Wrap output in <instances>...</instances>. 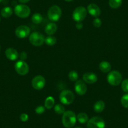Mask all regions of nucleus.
Returning a JSON list of instances; mask_svg holds the SVG:
<instances>
[{
    "instance_id": "bb28decb",
    "label": "nucleus",
    "mask_w": 128,
    "mask_h": 128,
    "mask_svg": "<svg viewBox=\"0 0 128 128\" xmlns=\"http://www.w3.org/2000/svg\"><path fill=\"white\" fill-rule=\"evenodd\" d=\"M120 103L125 108H128V94H126L120 99Z\"/></svg>"
},
{
    "instance_id": "39448f33",
    "label": "nucleus",
    "mask_w": 128,
    "mask_h": 128,
    "mask_svg": "<svg viewBox=\"0 0 128 128\" xmlns=\"http://www.w3.org/2000/svg\"><path fill=\"white\" fill-rule=\"evenodd\" d=\"M14 12L16 15L21 18H28L31 13L29 6L24 4H18L14 7Z\"/></svg>"
},
{
    "instance_id": "cd10ccee",
    "label": "nucleus",
    "mask_w": 128,
    "mask_h": 128,
    "mask_svg": "<svg viewBox=\"0 0 128 128\" xmlns=\"http://www.w3.org/2000/svg\"><path fill=\"white\" fill-rule=\"evenodd\" d=\"M121 88L124 92L128 93V78L124 79V80L122 81Z\"/></svg>"
},
{
    "instance_id": "473e14b6",
    "label": "nucleus",
    "mask_w": 128,
    "mask_h": 128,
    "mask_svg": "<svg viewBox=\"0 0 128 128\" xmlns=\"http://www.w3.org/2000/svg\"><path fill=\"white\" fill-rule=\"evenodd\" d=\"M83 23L82 22H77L76 24V27L77 30H82L83 28Z\"/></svg>"
},
{
    "instance_id": "58836bf2",
    "label": "nucleus",
    "mask_w": 128,
    "mask_h": 128,
    "mask_svg": "<svg viewBox=\"0 0 128 128\" xmlns=\"http://www.w3.org/2000/svg\"><path fill=\"white\" fill-rule=\"evenodd\" d=\"M0 21H1V18H0Z\"/></svg>"
},
{
    "instance_id": "c756f323",
    "label": "nucleus",
    "mask_w": 128,
    "mask_h": 128,
    "mask_svg": "<svg viewBox=\"0 0 128 128\" xmlns=\"http://www.w3.org/2000/svg\"><path fill=\"white\" fill-rule=\"evenodd\" d=\"M45 108L42 106H39L35 109V112L37 114H42L45 112Z\"/></svg>"
},
{
    "instance_id": "412c9836",
    "label": "nucleus",
    "mask_w": 128,
    "mask_h": 128,
    "mask_svg": "<svg viewBox=\"0 0 128 128\" xmlns=\"http://www.w3.org/2000/svg\"><path fill=\"white\" fill-rule=\"evenodd\" d=\"M42 15L39 13H34L32 16V22L34 23V24H40L42 22H43Z\"/></svg>"
},
{
    "instance_id": "2eb2a0df",
    "label": "nucleus",
    "mask_w": 128,
    "mask_h": 128,
    "mask_svg": "<svg viewBox=\"0 0 128 128\" xmlns=\"http://www.w3.org/2000/svg\"><path fill=\"white\" fill-rule=\"evenodd\" d=\"M6 56L12 61H15L19 57V54L16 49L13 48H8L5 51Z\"/></svg>"
},
{
    "instance_id": "0eeeda50",
    "label": "nucleus",
    "mask_w": 128,
    "mask_h": 128,
    "mask_svg": "<svg viewBox=\"0 0 128 128\" xmlns=\"http://www.w3.org/2000/svg\"><path fill=\"white\" fill-rule=\"evenodd\" d=\"M87 14V10L85 7L78 6L74 10L72 13V18L76 22H82Z\"/></svg>"
},
{
    "instance_id": "4468645a",
    "label": "nucleus",
    "mask_w": 128,
    "mask_h": 128,
    "mask_svg": "<svg viewBox=\"0 0 128 128\" xmlns=\"http://www.w3.org/2000/svg\"><path fill=\"white\" fill-rule=\"evenodd\" d=\"M82 79L85 83L93 84L98 81V77L97 75L93 72H86L82 76Z\"/></svg>"
},
{
    "instance_id": "f8f14e48",
    "label": "nucleus",
    "mask_w": 128,
    "mask_h": 128,
    "mask_svg": "<svg viewBox=\"0 0 128 128\" xmlns=\"http://www.w3.org/2000/svg\"><path fill=\"white\" fill-rule=\"evenodd\" d=\"M75 90L76 92L79 96H84L87 91V87L84 81L82 80H78L75 84Z\"/></svg>"
},
{
    "instance_id": "e433bc0d",
    "label": "nucleus",
    "mask_w": 128,
    "mask_h": 128,
    "mask_svg": "<svg viewBox=\"0 0 128 128\" xmlns=\"http://www.w3.org/2000/svg\"><path fill=\"white\" fill-rule=\"evenodd\" d=\"M80 128V127H76V128Z\"/></svg>"
},
{
    "instance_id": "4c0bfd02",
    "label": "nucleus",
    "mask_w": 128,
    "mask_h": 128,
    "mask_svg": "<svg viewBox=\"0 0 128 128\" xmlns=\"http://www.w3.org/2000/svg\"><path fill=\"white\" fill-rule=\"evenodd\" d=\"M0 51H1V46H0Z\"/></svg>"
},
{
    "instance_id": "72a5a7b5",
    "label": "nucleus",
    "mask_w": 128,
    "mask_h": 128,
    "mask_svg": "<svg viewBox=\"0 0 128 128\" xmlns=\"http://www.w3.org/2000/svg\"><path fill=\"white\" fill-rule=\"evenodd\" d=\"M30 0H18V2L22 4H24V3H27L30 2Z\"/></svg>"
},
{
    "instance_id": "a211bd4d",
    "label": "nucleus",
    "mask_w": 128,
    "mask_h": 128,
    "mask_svg": "<svg viewBox=\"0 0 128 128\" xmlns=\"http://www.w3.org/2000/svg\"><path fill=\"white\" fill-rule=\"evenodd\" d=\"M105 109V102L103 100L96 102L94 105V110L97 113L102 112Z\"/></svg>"
},
{
    "instance_id": "4be33fe9",
    "label": "nucleus",
    "mask_w": 128,
    "mask_h": 128,
    "mask_svg": "<svg viewBox=\"0 0 128 128\" xmlns=\"http://www.w3.org/2000/svg\"><path fill=\"white\" fill-rule=\"evenodd\" d=\"M88 116L86 113L80 112L77 116V120L80 124H85L88 121Z\"/></svg>"
},
{
    "instance_id": "f3484780",
    "label": "nucleus",
    "mask_w": 128,
    "mask_h": 128,
    "mask_svg": "<svg viewBox=\"0 0 128 128\" xmlns=\"http://www.w3.org/2000/svg\"><path fill=\"white\" fill-rule=\"evenodd\" d=\"M99 69L104 73H108L111 70V66L108 62L102 61L99 64Z\"/></svg>"
},
{
    "instance_id": "2f4dec72",
    "label": "nucleus",
    "mask_w": 128,
    "mask_h": 128,
    "mask_svg": "<svg viewBox=\"0 0 128 128\" xmlns=\"http://www.w3.org/2000/svg\"><path fill=\"white\" fill-rule=\"evenodd\" d=\"M19 57L20 58V60H23V61H24L28 57V55H27V54L25 52H22L20 54Z\"/></svg>"
},
{
    "instance_id": "f03ea898",
    "label": "nucleus",
    "mask_w": 128,
    "mask_h": 128,
    "mask_svg": "<svg viewBox=\"0 0 128 128\" xmlns=\"http://www.w3.org/2000/svg\"><path fill=\"white\" fill-rule=\"evenodd\" d=\"M59 99L62 104L68 106L74 101L75 96L73 92L70 90H64L60 94Z\"/></svg>"
},
{
    "instance_id": "1a4fd4ad",
    "label": "nucleus",
    "mask_w": 128,
    "mask_h": 128,
    "mask_svg": "<svg viewBox=\"0 0 128 128\" xmlns=\"http://www.w3.org/2000/svg\"><path fill=\"white\" fill-rule=\"evenodd\" d=\"M14 68L17 73L20 76H26L29 72V66L26 62L19 60L14 65Z\"/></svg>"
},
{
    "instance_id": "aec40b11",
    "label": "nucleus",
    "mask_w": 128,
    "mask_h": 128,
    "mask_svg": "<svg viewBox=\"0 0 128 128\" xmlns=\"http://www.w3.org/2000/svg\"><path fill=\"white\" fill-rule=\"evenodd\" d=\"M55 104V99L52 96H49L45 99L44 106L46 109H51L54 108Z\"/></svg>"
},
{
    "instance_id": "9d476101",
    "label": "nucleus",
    "mask_w": 128,
    "mask_h": 128,
    "mask_svg": "<svg viewBox=\"0 0 128 128\" xmlns=\"http://www.w3.org/2000/svg\"><path fill=\"white\" fill-rule=\"evenodd\" d=\"M15 35L21 39L27 38L30 35V28L26 25H20L15 30Z\"/></svg>"
},
{
    "instance_id": "c85d7f7f",
    "label": "nucleus",
    "mask_w": 128,
    "mask_h": 128,
    "mask_svg": "<svg viewBox=\"0 0 128 128\" xmlns=\"http://www.w3.org/2000/svg\"><path fill=\"white\" fill-rule=\"evenodd\" d=\"M93 25L96 28H99L102 25V21L100 18H96L93 21Z\"/></svg>"
},
{
    "instance_id": "20e7f679",
    "label": "nucleus",
    "mask_w": 128,
    "mask_h": 128,
    "mask_svg": "<svg viewBox=\"0 0 128 128\" xmlns=\"http://www.w3.org/2000/svg\"><path fill=\"white\" fill-rule=\"evenodd\" d=\"M45 38L44 35L40 32H34L29 36V41L32 45L35 46H40L45 42Z\"/></svg>"
},
{
    "instance_id": "423d86ee",
    "label": "nucleus",
    "mask_w": 128,
    "mask_h": 128,
    "mask_svg": "<svg viewBox=\"0 0 128 128\" xmlns=\"http://www.w3.org/2000/svg\"><path fill=\"white\" fill-rule=\"evenodd\" d=\"M48 17L52 22H58L62 16V10L57 5L52 6L48 11Z\"/></svg>"
},
{
    "instance_id": "c9c22d12",
    "label": "nucleus",
    "mask_w": 128,
    "mask_h": 128,
    "mask_svg": "<svg viewBox=\"0 0 128 128\" xmlns=\"http://www.w3.org/2000/svg\"><path fill=\"white\" fill-rule=\"evenodd\" d=\"M3 0H0V3H2V2H3Z\"/></svg>"
},
{
    "instance_id": "393cba45",
    "label": "nucleus",
    "mask_w": 128,
    "mask_h": 128,
    "mask_svg": "<svg viewBox=\"0 0 128 128\" xmlns=\"http://www.w3.org/2000/svg\"><path fill=\"white\" fill-rule=\"evenodd\" d=\"M54 110L55 113L58 115H61L65 112V107L62 104H57L54 106Z\"/></svg>"
},
{
    "instance_id": "f704fd0d",
    "label": "nucleus",
    "mask_w": 128,
    "mask_h": 128,
    "mask_svg": "<svg viewBox=\"0 0 128 128\" xmlns=\"http://www.w3.org/2000/svg\"><path fill=\"white\" fill-rule=\"evenodd\" d=\"M65 1H66V2H72L73 0H65Z\"/></svg>"
},
{
    "instance_id": "7ed1b4c3",
    "label": "nucleus",
    "mask_w": 128,
    "mask_h": 128,
    "mask_svg": "<svg viewBox=\"0 0 128 128\" xmlns=\"http://www.w3.org/2000/svg\"><path fill=\"white\" fill-rule=\"evenodd\" d=\"M122 76L121 74L117 70L111 71L107 76L108 82L112 86H118L122 82Z\"/></svg>"
},
{
    "instance_id": "7c9ffc66",
    "label": "nucleus",
    "mask_w": 128,
    "mask_h": 128,
    "mask_svg": "<svg viewBox=\"0 0 128 128\" xmlns=\"http://www.w3.org/2000/svg\"><path fill=\"white\" fill-rule=\"evenodd\" d=\"M20 120H22V122H26L28 120V119H29V116H28V114H26V113H23V114H21L20 116Z\"/></svg>"
},
{
    "instance_id": "6e6552de",
    "label": "nucleus",
    "mask_w": 128,
    "mask_h": 128,
    "mask_svg": "<svg viewBox=\"0 0 128 128\" xmlns=\"http://www.w3.org/2000/svg\"><path fill=\"white\" fill-rule=\"evenodd\" d=\"M106 124L104 119L100 117H93L87 122V128H105Z\"/></svg>"
},
{
    "instance_id": "f257e3e1",
    "label": "nucleus",
    "mask_w": 128,
    "mask_h": 128,
    "mask_svg": "<svg viewBox=\"0 0 128 128\" xmlns=\"http://www.w3.org/2000/svg\"><path fill=\"white\" fill-rule=\"evenodd\" d=\"M77 121V116L74 112L72 110H67L63 114L62 124L66 128H71L74 127Z\"/></svg>"
},
{
    "instance_id": "6ab92c4d",
    "label": "nucleus",
    "mask_w": 128,
    "mask_h": 128,
    "mask_svg": "<svg viewBox=\"0 0 128 128\" xmlns=\"http://www.w3.org/2000/svg\"><path fill=\"white\" fill-rule=\"evenodd\" d=\"M13 11L11 7L6 6L3 8L1 11V14L3 18H8L10 17L13 14Z\"/></svg>"
},
{
    "instance_id": "ddd939ff",
    "label": "nucleus",
    "mask_w": 128,
    "mask_h": 128,
    "mask_svg": "<svg viewBox=\"0 0 128 128\" xmlns=\"http://www.w3.org/2000/svg\"><path fill=\"white\" fill-rule=\"evenodd\" d=\"M87 12L92 16L95 18H98L100 15L101 11H100V8L98 5L94 3H91L87 6Z\"/></svg>"
},
{
    "instance_id": "dca6fc26",
    "label": "nucleus",
    "mask_w": 128,
    "mask_h": 128,
    "mask_svg": "<svg viewBox=\"0 0 128 128\" xmlns=\"http://www.w3.org/2000/svg\"><path fill=\"white\" fill-rule=\"evenodd\" d=\"M57 30V26L54 23H50L46 25L45 28V32L48 35H53Z\"/></svg>"
},
{
    "instance_id": "5701e85b",
    "label": "nucleus",
    "mask_w": 128,
    "mask_h": 128,
    "mask_svg": "<svg viewBox=\"0 0 128 128\" xmlns=\"http://www.w3.org/2000/svg\"><path fill=\"white\" fill-rule=\"evenodd\" d=\"M122 0H109V5L112 9H117L121 6Z\"/></svg>"
},
{
    "instance_id": "b1692460",
    "label": "nucleus",
    "mask_w": 128,
    "mask_h": 128,
    "mask_svg": "<svg viewBox=\"0 0 128 128\" xmlns=\"http://www.w3.org/2000/svg\"><path fill=\"white\" fill-rule=\"evenodd\" d=\"M45 43L48 46H54L56 43V37L53 35H49L48 36L45 38Z\"/></svg>"
},
{
    "instance_id": "a878e982",
    "label": "nucleus",
    "mask_w": 128,
    "mask_h": 128,
    "mask_svg": "<svg viewBox=\"0 0 128 128\" xmlns=\"http://www.w3.org/2000/svg\"><path fill=\"white\" fill-rule=\"evenodd\" d=\"M68 78L72 82H76L78 80V74L76 71L72 70L68 74Z\"/></svg>"
},
{
    "instance_id": "9b49d317",
    "label": "nucleus",
    "mask_w": 128,
    "mask_h": 128,
    "mask_svg": "<svg viewBox=\"0 0 128 128\" xmlns=\"http://www.w3.org/2000/svg\"><path fill=\"white\" fill-rule=\"evenodd\" d=\"M45 78L42 76H36L32 81V86L35 90H42L45 86Z\"/></svg>"
}]
</instances>
